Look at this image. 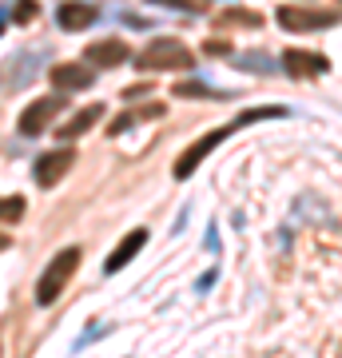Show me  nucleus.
I'll list each match as a JSON object with an SVG mask.
<instances>
[{
  "label": "nucleus",
  "instance_id": "423d86ee",
  "mask_svg": "<svg viewBox=\"0 0 342 358\" xmlns=\"http://www.w3.org/2000/svg\"><path fill=\"white\" fill-rule=\"evenodd\" d=\"M48 80H52V88L56 92H88L92 84H96V68L84 60H64V64H52V72H48Z\"/></svg>",
  "mask_w": 342,
  "mask_h": 358
},
{
  "label": "nucleus",
  "instance_id": "a211bd4d",
  "mask_svg": "<svg viewBox=\"0 0 342 358\" xmlns=\"http://www.w3.org/2000/svg\"><path fill=\"white\" fill-rule=\"evenodd\" d=\"M148 4H159V8H171V13H203L207 8L203 0H148Z\"/></svg>",
  "mask_w": 342,
  "mask_h": 358
},
{
  "label": "nucleus",
  "instance_id": "f3484780",
  "mask_svg": "<svg viewBox=\"0 0 342 358\" xmlns=\"http://www.w3.org/2000/svg\"><path fill=\"white\" fill-rule=\"evenodd\" d=\"M20 219H24V195L0 199V223H20Z\"/></svg>",
  "mask_w": 342,
  "mask_h": 358
},
{
  "label": "nucleus",
  "instance_id": "2eb2a0df",
  "mask_svg": "<svg viewBox=\"0 0 342 358\" xmlns=\"http://www.w3.org/2000/svg\"><path fill=\"white\" fill-rule=\"evenodd\" d=\"M287 115V108H247V112L235 120V131L247 128V124H255V120H283Z\"/></svg>",
  "mask_w": 342,
  "mask_h": 358
},
{
  "label": "nucleus",
  "instance_id": "1a4fd4ad",
  "mask_svg": "<svg viewBox=\"0 0 342 358\" xmlns=\"http://www.w3.org/2000/svg\"><path fill=\"white\" fill-rule=\"evenodd\" d=\"M100 20V4H88V0H64L56 8V24L64 32H84Z\"/></svg>",
  "mask_w": 342,
  "mask_h": 358
},
{
  "label": "nucleus",
  "instance_id": "9d476101",
  "mask_svg": "<svg viewBox=\"0 0 342 358\" xmlns=\"http://www.w3.org/2000/svg\"><path fill=\"white\" fill-rule=\"evenodd\" d=\"M283 68H287L291 76H299V80L322 76V72H330V56H322V52H306V48H287L283 52Z\"/></svg>",
  "mask_w": 342,
  "mask_h": 358
},
{
  "label": "nucleus",
  "instance_id": "4be33fe9",
  "mask_svg": "<svg viewBox=\"0 0 342 358\" xmlns=\"http://www.w3.org/2000/svg\"><path fill=\"white\" fill-rule=\"evenodd\" d=\"M215 279H219V267H211V271H203V279L195 282V291H199V294H207V291H211V287H215Z\"/></svg>",
  "mask_w": 342,
  "mask_h": 358
},
{
  "label": "nucleus",
  "instance_id": "dca6fc26",
  "mask_svg": "<svg viewBox=\"0 0 342 358\" xmlns=\"http://www.w3.org/2000/svg\"><path fill=\"white\" fill-rule=\"evenodd\" d=\"M36 16H40V0H16L8 20H13V24H32Z\"/></svg>",
  "mask_w": 342,
  "mask_h": 358
},
{
  "label": "nucleus",
  "instance_id": "f257e3e1",
  "mask_svg": "<svg viewBox=\"0 0 342 358\" xmlns=\"http://www.w3.org/2000/svg\"><path fill=\"white\" fill-rule=\"evenodd\" d=\"M136 68H140V72H187V68H195V56H191V48H183L179 40L155 36L148 48L136 52Z\"/></svg>",
  "mask_w": 342,
  "mask_h": 358
},
{
  "label": "nucleus",
  "instance_id": "5701e85b",
  "mask_svg": "<svg viewBox=\"0 0 342 358\" xmlns=\"http://www.w3.org/2000/svg\"><path fill=\"white\" fill-rule=\"evenodd\" d=\"M203 247H207V251H219V231H215V223L207 227V239H203Z\"/></svg>",
  "mask_w": 342,
  "mask_h": 358
},
{
  "label": "nucleus",
  "instance_id": "ddd939ff",
  "mask_svg": "<svg viewBox=\"0 0 342 358\" xmlns=\"http://www.w3.org/2000/svg\"><path fill=\"white\" fill-rule=\"evenodd\" d=\"M179 96V100H183V96H199V100H227V96H223V92H215V88H207V84H203V80H183V84H176V88H171Z\"/></svg>",
  "mask_w": 342,
  "mask_h": 358
},
{
  "label": "nucleus",
  "instance_id": "4468645a",
  "mask_svg": "<svg viewBox=\"0 0 342 358\" xmlns=\"http://www.w3.org/2000/svg\"><path fill=\"white\" fill-rule=\"evenodd\" d=\"M239 64L247 68V72H255V76H271V72H275V60H271L266 52H243Z\"/></svg>",
  "mask_w": 342,
  "mask_h": 358
},
{
  "label": "nucleus",
  "instance_id": "393cba45",
  "mask_svg": "<svg viewBox=\"0 0 342 358\" xmlns=\"http://www.w3.org/2000/svg\"><path fill=\"white\" fill-rule=\"evenodd\" d=\"M4 20H8V8H0V32H4Z\"/></svg>",
  "mask_w": 342,
  "mask_h": 358
},
{
  "label": "nucleus",
  "instance_id": "6ab92c4d",
  "mask_svg": "<svg viewBox=\"0 0 342 358\" xmlns=\"http://www.w3.org/2000/svg\"><path fill=\"white\" fill-rule=\"evenodd\" d=\"M223 24H259V16L243 13V8H227V13H223Z\"/></svg>",
  "mask_w": 342,
  "mask_h": 358
},
{
  "label": "nucleus",
  "instance_id": "7ed1b4c3",
  "mask_svg": "<svg viewBox=\"0 0 342 358\" xmlns=\"http://www.w3.org/2000/svg\"><path fill=\"white\" fill-rule=\"evenodd\" d=\"M72 100H64V92H52V96H40V100H32L20 112V120H16V131L24 136V140H32V136H40V131L48 128L52 120L64 112Z\"/></svg>",
  "mask_w": 342,
  "mask_h": 358
},
{
  "label": "nucleus",
  "instance_id": "0eeeda50",
  "mask_svg": "<svg viewBox=\"0 0 342 358\" xmlns=\"http://www.w3.org/2000/svg\"><path fill=\"white\" fill-rule=\"evenodd\" d=\"M72 164H76V152H72V148H56V152L40 155L36 167H32V176H36L40 187H56V183L72 171Z\"/></svg>",
  "mask_w": 342,
  "mask_h": 358
},
{
  "label": "nucleus",
  "instance_id": "f8f14e48",
  "mask_svg": "<svg viewBox=\"0 0 342 358\" xmlns=\"http://www.w3.org/2000/svg\"><path fill=\"white\" fill-rule=\"evenodd\" d=\"M100 115H104L100 103H88V108H80L72 120H64L60 128H56V136H60V140H76V136H84V131H88L96 120H100Z\"/></svg>",
  "mask_w": 342,
  "mask_h": 358
},
{
  "label": "nucleus",
  "instance_id": "9b49d317",
  "mask_svg": "<svg viewBox=\"0 0 342 358\" xmlns=\"http://www.w3.org/2000/svg\"><path fill=\"white\" fill-rule=\"evenodd\" d=\"M143 243H148V227H136V231H127L124 239L115 243V251L108 255V263H104V275H115V271H124L131 259L143 251Z\"/></svg>",
  "mask_w": 342,
  "mask_h": 358
},
{
  "label": "nucleus",
  "instance_id": "20e7f679",
  "mask_svg": "<svg viewBox=\"0 0 342 358\" xmlns=\"http://www.w3.org/2000/svg\"><path fill=\"white\" fill-rule=\"evenodd\" d=\"M231 136H235V124H223V128L207 131L203 140H195V143L187 148V152H183V155L176 159V179H191V176H195V167H199L203 159H207V155L215 152V148H219L223 140H231Z\"/></svg>",
  "mask_w": 342,
  "mask_h": 358
},
{
  "label": "nucleus",
  "instance_id": "412c9836",
  "mask_svg": "<svg viewBox=\"0 0 342 358\" xmlns=\"http://www.w3.org/2000/svg\"><path fill=\"white\" fill-rule=\"evenodd\" d=\"M136 124V112H127V115H120V120H112V128H108V136H124L127 128Z\"/></svg>",
  "mask_w": 342,
  "mask_h": 358
},
{
  "label": "nucleus",
  "instance_id": "f03ea898",
  "mask_svg": "<svg viewBox=\"0 0 342 358\" xmlns=\"http://www.w3.org/2000/svg\"><path fill=\"white\" fill-rule=\"evenodd\" d=\"M76 267H80V247H64V251H56V259L44 267V275H40V282H36V303L40 307H52V303L60 299L64 287H68L72 275H76Z\"/></svg>",
  "mask_w": 342,
  "mask_h": 358
},
{
  "label": "nucleus",
  "instance_id": "aec40b11",
  "mask_svg": "<svg viewBox=\"0 0 342 358\" xmlns=\"http://www.w3.org/2000/svg\"><path fill=\"white\" fill-rule=\"evenodd\" d=\"M203 52H207V56H231V40H207Z\"/></svg>",
  "mask_w": 342,
  "mask_h": 358
},
{
  "label": "nucleus",
  "instance_id": "b1692460",
  "mask_svg": "<svg viewBox=\"0 0 342 358\" xmlns=\"http://www.w3.org/2000/svg\"><path fill=\"white\" fill-rule=\"evenodd\" d=\"M8 243H13V239H8V235H4V231H0V251H8Z\"/></svg>",
  "mask_w": 342,
  "mask_h": 358
},
{
  "label": "nucleus",
  "instance_id": "6e6552de",
  "mask_svg": "<svg viewBox=\"0 0 342 358\" xmlns=\"http://www.w3.org/2000/svg\"><path fill=\"white\" fill-rule=\"evenodd\" d=\"M127 56H131V48H127V40H120V36L92 40L88 48H84V60H88L92 68H120Z\"/></svg>",
  "mask_w": 342,
  "mask_h": 358
},
{
  "label": "nucleus",
  "instance_id": "39448f33",
  "mask_svg": "<svg viewBox=\"0 0 342 358\" xmlns=\"http://www.w3.org/2000/svg\"><path fill=\"white\" fill-rule=\"evenodd\" d=\"M287 32H315V28H330L339 24V13H318V8H303V4H283L275 13Z\"/></svg>",
  "mask_w": 342,
  "mask_h": 358
}]
</instances>
